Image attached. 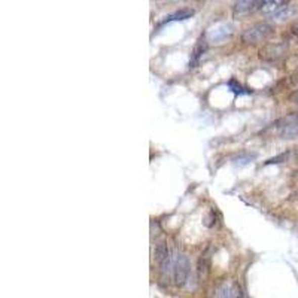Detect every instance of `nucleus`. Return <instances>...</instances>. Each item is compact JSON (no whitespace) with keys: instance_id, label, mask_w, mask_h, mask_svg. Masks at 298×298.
Returning a JSON list of instances; mask_svg holds the SVG:
<instances>
[{"instance_id":"nucleus-15","label":"nucleus","mask_w":298,"mask_h":298,"mask_svg":"<svg viewBox=\"0 0 298 298\" xmlns=\"http://www.w3.org/2000/svg\"><path fill=\"white\" fill-rule=\"evenodd\" d=\"M228 87H230V90L234 93V94H244V93H247V91H244V88L239 83V82L236 81V79H230L228 82Z\"/></svg>"},{"instance_id":"nucleus-17","label":"nucleus","mask_w":298,"mask_h":298,"mask_svg":"<svg viewBox=\"0 0 298 298\" xmlns=\"http://www.w3.org/2000/svg\"><path fill=\"white\" fill-rule=\"evenodd\" d=\"M289 100H291L294 105H297L298 106V90H295V91L289 96Z\"/></svg>"},{"instance_id":"nucleus-12","label":"nucleus","mask_w":298,"mask_h":298,"mask_svg":"<svg viewBox=\"0 0 298 298\" xmlns=\"http://www.w3.org/2000/svg\"><path fill=\"white\" fill-rule=\"evenodd\" d=\"M154 257H155V261H158L160 264L163 263L167 257H170V250H168V246H167L165 242H160V243L155 244Z\"/></svg>"},{"instance_id":"nucleus-14","label":"nucleus","mask_w":298,"mask_h":298,"mask_svg":"<svg viewBox=\"0 0 298 298\" xmlns=\"http://www.w3.org/2000/svg\"><path fill=\"white\" fill-rule=\"evenodd\" d=\"M217 298H234V292H233L231 286L222 285L217 291Z\"/></svg>"},{"instance_id":"nucleus-8","label":"nucleus","mask_w":298,"mask_h":298,"mask_svg":"<svg viewBox=\"0 0 298 298\" xmlns=\"http://www.w3.org/2000/svg\"><path fill=\"white\" fill-rule=\"evenodd\" d=\"M285 5H286V2H283V0H264V6L261 8V11L270 18L271 15H274Z\"/></svg>"},{"instance_id":"nucleus-20","label":"nucleus","mask_w":298,"mask_h":298,"mask_svg":"<svg viewBox=\"0 0 298 298\" xmlns=\"http://www.w3.org/2000/svg\"><path fill=\"white\" fill-rule=\"evenodd\" d=\"M291 30H292V33H294L295 36H298V23H295V24L291 27Z\"/></svg>"},{"instance_id":"nucleus-2","label":"nucleus","mask_w":298,"mask_h":298,"mask_svg":"<svg viewBox=\"0 0 298 298\" xmlns=\"http://www.w3.org/2000/svg\"><path fill=\"white\" fill-rule=\"evenodd\" d=\"M273 125H274V129L277 130V133L282 139H297L298 112H292V113L277 119Z\"/></svg>"},{"instance_id":"nucleus-16","label":"nucleus","mask_w":298,"mask_h":298,"mask_svg":"<svg viewBox=\"0 0 298 298\" xmlns=\"http://www.w3.org/2000/svg\"><path fill=\"white\" fill-rule=\"evenodd\" d=\"M288 157H289V152H283V154H280V155H277V157H273V158H270V160H267V161H266V165L283 163V161H286V160H288Z\"/></svg>"},{"instance_id":"nucleus-1","label":"nucleus","mask_w":298,"mask_h":298,"mask_svg":"<svg viewBox=\"0 0 298 298\" xmlns=\"http://www.w3.org/2000/svg\"><path fill=\"white\" fill-rule=\"evenodd\" d=\"M274 33V27L267 23H257L247 27L242 34V40L244 44H258L263 40H267Z\"/></svg>"},{"instance_id":"nucleus-7","label":"nucleus","mask_w":298,"mask_h":298,"mask_svg":"<svg viewBox=\"0 0 298 298\" xmlns=\"http://www.w3.org/2000/svg\"><path fill=\"white\" fill-rule=\"evenodd\" d=\"M206 51H207V39H206V36H201V39L197 42V45H195V48L192 51V55H191L190 67H195L198 64L200 58L204 55Z\"/></svg>"},{"instance_id":"nucleus-3","label":"nucleus","mask_w":298,"mask_h":298,"mask_svg":"<svg viewBox=\"0 0 298 298\" xmlns=\"http://www.w3.org/2000/svg\"><path fill=\"white\" fill-rule=\"evenodd\" d=\"M286 53H288V45L285 42H273V44H267L260 50V58L273 63L283 58Z\"/></svg>"},{"instance_id":"nucleus-10","label":"nucleus","mask_w":298,"mask_h":298,"mask_svg":"<svg viewBox=\"0 0 298 298\" xmlns=\"http://www.w3.org/2000/svg\"><path fill=\"white\" fill-rule=\"evenodd\" d=\"M294 14V6L292 5H289V3H286L285 6H282L274 15H271L270 18L271 20H274V21H283V20H286V18H289L291 15Z\"/></svg>"},{"instance_id":"nucleus-6","label":"nucleus","mask_w":298,"mask_h":298,"mask_svg":"<svg viewBox=\"0 0 298 298\" xmlns=\"http://www.w3.org/2000/svg\"><path fill=\"white\" fill-rule=\"evenodd\" d=\"M233 33V27L230 24H218L214 28H210L204 36L207 39V42H215L221 44L222 40H225L230 34Z\"/></svg>"},{"instance_id":"nucleus-5","label":"nucleus","mask_w":298,"mask_h":298,"mask_svg":"<svg viewBox=\"0 0 298 298\" xmlns=\"http://www.w3.org/2000/svg\"><path fill=\"white\" fill-rule=\"evenodd\" d=\"M264 6V0H240L233 8V17L242 18L253 14L255 11L261 9Z\"/></svg>"},{"instance_id":"nucleus-13","label":"nucleus","mask_w":298,"mask_h":298,"mask_svg":"<svg viewBox=\"0 0 298 298\" xmlns=\"http://www.w3.org/2000/svg\"><path fill=\"white\" fill-rule=\"evenodd\" d=\"M257 158V154L255 152H243V154H239L236 158H233V164L236 167H244L247 164H250L253 160Z\"/></svg>"},{"instance_id":"nucleus-4","label":"nucleus","mask_w":298,"mask_h":298,"mask_svg":"<svg viewBox=\"0 0 298 298\" xmlns=\"http://www.w3.org/2000/svg\"><path fill=\"white\" fill-rule=\"evenodd\" d=\"M173 276H175V283L178 286H184L188 282L190 277V261L185 255H179L175 261L173 266Z\"/></svg>"},{"instance_id":"nucleus-9","label":"nucleus","mask_w":298,"mask_h":298,"mask_svg":"<svg viewBox=\"0 0 298 298\" xmlns=\"http://www.w3.org/2000/svg\"><path fill=\"white\" fill-rule=\"evenodd\" d=\"M192 15H194V11H192V9H190V8H184V9H181V11H178V12L168 15L163 23H168V21H184V20L191 18Z\"/></svg>"},{"instance_id":"nucleus-18","label":"nucleus","mask_w":298,"mask_h":298,"mask_svg":"<svg viewBox=\"0 0 298 298\" xmlns=\"http://www.w3.org/2000/svg\"><path fill=\"white\" fill-rule=\"evenodd\" d=\"M291 83H292L294 87H298V70L291 76Z\"/></svg>"},{"instance_id":"nucleus-19","label":"nucleus","mask_w":298,"mask_h":298,"mask_svg":"<svg viewBox=\"0 0 298 298\" xmlns=\"http://www.w3.org/2000/svg\"><path fill=\"white\" fill-rule=\"evenodd\" d=\"M236 298H249V297H247L243 291H242V288H239V289H237V294H236Z\"/></svg>"},{"instance_id":"nucleus-11","label":"nucleus","mask_w":298,"mask_h":298,"mask_svg":"<svg viewBox=\"0 0 298 298\" xmlns=\"http://www.w3.org/2000/svg\"><path fill=\"white\" fill-rule=\"evenodd\" d=\"M209 267H210L209 258H207V257H201V258L198 260V263H197V277H198V280H204V279L207 277V274H209Z\"/></svg>"}]
</instances>
